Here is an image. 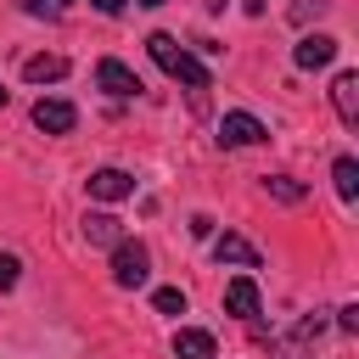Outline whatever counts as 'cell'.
<instances>
[{"instance_id":"cell-1","label":"cell","mask_w":359,"mask_h":359,"mask_svg":"<svg viewBox=\"0 0 359 359\" xmlns=\"http://www.w3.org/2000/svg\"><path fill=\"white\" fill-rule=\"evenodd\" d=\"M146 50H151V62L168 73V79H180V84H191V90H208V67L174 39V34H151L146 39Z\"/></svg>"},{"instance_id":"cell-2","label":"cell","mask_w":359,"mask_h":359,"mask_svg":"<svg viewBox=\"0 0 359 359\" xmlns=\"http://www.w3.org/2000/svg\"><path fill=\"white\" fill-rule=\"evenodd\" d=\"M146 275H151L146 247H140L135 236H118V241H112V280H118V286H146Z\"/></svg>"},{"instance_id":"cell-3","label":"cell","mask_w":359,"mask_h":359,"mask_svg":"<svg viewBox=\"0 0 359 359\" xmlns=\"http://www.w3.org/2000/svg\"><path fill=\"white\" fill-rule=\"evenodd\" d=\"M34 123H39L45 135H67V129L79 123V112H73V101H56V95H39V101H34Z\"/></svg>"},{"instance_id":"cell-4","label":"cell","mask_w":359,"mask_h":359,"mask_svg":"<svg viewBox=\"0 0 359 359\" xmlns=\"http://www.w3.org/2000/svg\"><path fill=\"white\" fill-rule=\"evenodd\" d=\"M95 84H101L107 95H118V101L140 90V79H135V67H123L118 56H101V67H95Z\"/></svg>"},{"instance_id":"cell-5","label":"cell","mask_w":359,"mask_h":359,"mask_svg":"<svg viewBox=\"0 0 359 359\" xmlns=\"http://www.w3.org/2000/svg\"><path fill=\"white\" fill-rule=\"evenodd\" d=\"M264 135H269V129H264L252 112H224V123H219V140H224V146H258Z\"/></svg>"},{"instance_id":"cell-6","label":"cell","mask_w":359,"mask_h":359,"mask_svg":"<svg viewBox=\"0 0 359 359\" xmlns=\"http://www.w3.org/2000/svg\"><path fill=\"white\" fill-rule=\"evenodd\" d=\"M213 258H219V264H236V269H258V247H252L247 236H236V230H224V236L213 241Z\"/></svg>"},{"instance_id":"cell-7","label":"cell","mask_w":359,"mask_h":359,"mask_svg":"<svg viewBox=\"0 0 359 359\" xmlns=\"http://www.w3.org/2000/svg\"><path fill=\"white\" fill-rule=\"evenodd\" d=\"M331 107H337V118L353 129L359 123V73H337V84H331Z\"/></svg>"},{"instance_id":"cell-8","label":"cell","mask_w":359,"mask_h":359,"mask_svg":"<svg viewBox=\"0 0 359 359\" xmlns=\"http://www.w3.org/2000/svg\"><path fill=\"white\" fill-rule=\"evenodd\" d=\"M129 191H135V180H129L123 168H95V174H90V196H95V202H123Z\"/></svg>"},{"instance_id":"cell-9","label":"cell","mask_w":359,"mask_h":359,"mask_svg":"<svg viewBox=\"0 0 359 359\" xmlns=\"http://www.w3.org/2000/svg\"><path fill=\"white\" fill-rule=\"evenodd\" d=\"M331 56H337V39H331V34H303V39H297V50H292V62H297V67H325Z\"/></svg>"},{"instance_id":"cell-10","label":"cell","mask_w":359,"mask_h":359,"mask_svg":"<svg viewBox=\"0 0 359 359\" xmlns=\"http://www.w3.org/2000/svg\"><path fill=\"white\" fill-rule=\"evenodd\" d=\"M224 309H230V314H241V320H252V314H258V286H252V275H236V280L224 286Z\"/></svg>"},{"instance_id":"cell-11","label":"cell","mask_w":359,"mask_h":359,"mask_svg":"<svg viewBox=\"0 0 359 359\" xmlns=\"http://www.w3.org/2000/svg\"><path fill=\"white\" fill-rule=\"evenodd\" d=\"M174 359H213V337H208V331H196V325L174 331Z\"/></svg>"},{"instance_id":"cell-12","label":"cell","mask_w":359,"mask_h":359,"mask_svg":"<svg viewBox=\"0 0 359 359\" xmlns=\"http://www.w3.org/2000/svg\"><path fill=\"white\" fill-rule=\"evenodd\" d=\"M62 73H67V56H28L22 62V79L28 84H56Z\"/></svg>"},{"instance_id":"cell-13","label":"cell","mask_w":359,"mask_h":359,"mask_svg":"<svg viewBox=\"0 0 359 359\" xmlns=\"http://www.w3.org/2000/svg\"><path fill=\"white\" fill-rule=\"evenodd\" d=\"M118 236H123V224H118L112 213H90V219H84V241H90V247H112Z\"/></svg>"},{"instance_id":"cell-14","label":"cell","mask_w":359,"mask_h":359,"mask_svg":"<svg viewBox=\"0 0 359 359\" xmlns=\"http://www.w3.org/2000/svg\"><path fill=\"white\" fill-rule=\"evenodd\" d=\"M331 180H337V196H342V202L359 196V163H353V157H337V163H331Z\"/></svg>"},{"instance_id":"cell-15","label":"cell","mask_w":359,"mask_h":359,"mask_svg":"<svg viewBox=\"0 0 359 359\" xmlns=\"http://www.w3.org/2000/svg\"><path fill=\"white\" fill-rule=\"evenodd\" d=\"M264 191H269L275 202H303V185H297V180H286V174H269V180H264Z\"/></svg>"},{"instance_id":"cell-16","label":"cell","mask_w":359,"mask_h":359,"mask_svg":"<svg viewBox=\"0 0 359 359\" xmlns=\"http://www.w3.org/2000/svg\"><path fill=\"white\" fill-rule=\"evenodd\" d=\"M151 303H157V314H185V292L180 286H157Z\"/></svg>"},{"instance_id":"cell-17","label":"cell","mask_w":359,"mask_h":359,"mask_svg":"<svg viewBox=\"0 0 359 359\" xmlns=\"http://www.w3.org/2000/svg\"><path fill=\"white\" fill-rule=\"evenodd\" d=\"M17 275H22L17 252H0V292H11V286H17Z\"/></svg>"},{"instance_id":"cell-18","label":"cell","mask_w":359,"mask_h":359,"mask_svg":"<svg viewBox=\"0 0 359 359\" xmlns=\"http://www.w3.org/2000/svg\"><path fill=\"white\" fill-rule=\"evenodd\" d=\"M320 6H325V0H297V11H292V17H297V22H303V17H314V11H320Z\"/></svg>"},{"instance_id":"cell-19","label":"cell","mask_w":359,"mask_h":359,"mask_svg":"<svg viewBox=\"0 0 359 359\" xmlns=\"http://www.w3.org/2000/svg\"><path fill=\"white\" fill-rule=\"evenodd\" d=\"M90 6H95L101 17H118V11H123V0H90Z\"/></svg>"},{"instance_id":"cell-20","label":"cell","mask_w":359,"mask_h":359,"mask_svg":"<svg viewBox=\"0 0 359 359\" xmlns=\"http://www.w3.org/2000/svg\"><path fill=\"white\" fill-rule=\"evenodd\" d=\"M22 11H28V17H45L50 6H45V0H22Z\"/></svg>"},{"instance_id":"cell-21","label":"cell","mask_w":359,"mask_h":359,"mask_svg":"<svg viewBox=\"0 0 359 359\" xmlns=\"http://www.w3.org/2000/svg\"><path fill=\"white\" fill-rule=\"evenodd\" d=\"M208 6H213V11H224V0H208Z\"/></svg>"},{"instance_id":"cell-22","label":"cell","mask_w":359,"mask_h":359,"mask_svg":"<svg viewBox=\"0 0 359 359\" xmlns=\"http://www.w3.org/2000/svg\"><path fill=\"white\" fill-rule=\"evenodd\" d=\"M140 6H168V0H140Z\"/></svg>"},{"instance_id":"cell-23","label":"cell","mask_w":359,"mask_h":359,"mask_svg":"<svg viewBox=\"0 0 359 359\" xmlns=\"http://www.w3.org/2000/svg\"><path fill=\"white\" fill-rule=\"evenodd\" d=\"M0 107H6V90H0Z\"/></svg>"},{"instance_id":"cell-24","label":"cell","mask_w":359,"mask_h":359,"mask_svg":"<svg viewBox=\"0 0 359 359\" xmlns=\"http://www.w3.org/2000/svg\"><path fill=\"white\" fill-rule=\"evenodd\" d=\"M56 6H62V0H56Z\"/></svg>"}]
</instances>
